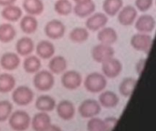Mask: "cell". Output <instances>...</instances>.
<instances>
[{"mask_svg":"<svg viewBox=\"0 0 156 131\" xmlns=\"http://www.w3.org/2000/svg\"><path fill=\"white\" fill-rule=\"evenodd\" d=\"M107 86V79L103 74L92 72L84 79V87L90 93H100Z\"/></svg>","mask_w":156,"mask_h":131,"instance_id":"6da1fadb","label":"cell"},{"mask_svg":"<svg viewBox=\"0 0 156 131\" xmlns=\"http://www.w3.org/2000/svg\"><path fill=\"white\" fill-rule=\"evenodd\" d=\"M8 123L12 129L16 131H23L28 129L31 123L30 116L24 110H16L8 118Z\"/></svg>","mask_w":156,"mask_h":131,"instance_id":"7a4b0ae2","label":"cell"},{"mask_svg":"<svg viewBox=\"0 0 156 131\" xmlns=\"http://www.w3.org/2000/svg\"><path fill=\"white\" fill-rule=\"evenodd\" d=\"M33 84L34 87L39 91H48L55 84L54 75L48 70H38L37 73H35Z\"/></svg>","mask_w":156,"mask_h":131,"instance_id":"3957f363","label":"cell"},{"mask_svg":"<svg viewBox=\"0 0 156 131\" xmlns=\"http://www.w3.org/2000/svg\"><path fill=\"white\" fill-rule=\"evenodd\" d=\"M153 37L148 33H137L131 38V46L137 51H143L145 54H149L152 45Z\"/></svg>","mask_w":156,"mask_h":131,"instance_id":"277c9868","label":"cell"},{"mask_svg":"<svg viewBox=\"0 0 156 131\" xmlns=\"http://www.w3.org/2000/svg\"><path fill=\"white\" fill-rule=\"evenodd\" d=\"M12 99L18 106H27L34 99V92L27 86H19L14 88Z\"/></svg>","mask_w":156,"mask_h":131,"instance_id":"5b68a950","label":"cell"},{"mask_svg":"<svg viewBox=\"0 0 156 131\" xmlns=\"http://www.w3.org/2000/svg\"><path fill=\"white\" fill-rule=\"evenodd\" d=\"M79 113L84 119H90L98 116L101 111V106L95 99H86L79 107Z\"/></svg>","mask_w":156,"mask_h":131,"instance_id":"8992f818","label":"cell"},{"mask_svg":"<svg viewBox=\"0 0 156 131\" xmlns=\"http://www.w3.org/2000/svg\"><path fill=\"white\" fill-rule=\"evenodd\" d=\"M101 70L106 78H115L121 74L122 70V65L119 59L112 57L101 63Z\"/></svg>","mask_w":156,"mask_h":131,"instance_id":"52a82bcc","label":"cell"},{"mask_svg":"<svg viewBox=\"0 0 156 131\" xmlns=\"http://www.w3.org/2000/svg\"><path fill=\"white\" fill-rule=\"evenodd\" d=\"M62 86L69 90L77 89L82 84V76L80 73L75 70L64 71L61 78Z\"/></svg>","mask_w":156,"mask_h":131,"instance_id":"ba28073f","label":"cell"},{"mask_svg":"<svg viewBox=\"0 0 156 131\" xmlns=\"http://www.w3.org/2000/svg\"><path fill=\"white\" fill-rule=\"evenodd\" d=\"M44 31L48 37L51 39H59L63 37L66 32V27L60 20L53 19L46 24Z\"/></svg>","mask_w":156,"mask_h":131,"instance_id":"9c48e42d","label":"cell"},{"mask_svg":"<svg viewBox=\"0 0 156 131\" xmlns=\"http://www.w3.org/2000/svg\"><path fill=\"white\" fill-rule=\"evenodd\" d=\"M114 56V49L110 45L98 44L93 47L91 50V57L93 60L97 63H102L103 61L112 57Z\"/></svg>","mask_w":156,"mask_h":131,"instance_id":"30bf717a","label":"cell"},{"mask_svg":"<svg viewBox=\"0 0 156 131\" xmlns=\"http://www.w3.org/2000/svg\"><path fill=\"white\" fill-rule=\"evenodd\" d=\"M118 21L122 26H131L137 17V10L134 6L128 5L122 6L118 12Z\"/></svg>","mask_w":156,"mask_h":131,"instance_id":"8fae6325","label":"cell"},{"mask_svg":"<svg viewBox=\"0 0 156 131\" xmlns=\"http://www.w3.org/2000/svg\"><path fill=\"white\" fill-rule=\"evenodd\" d=\"M108 23V16L104 13H92L86 20V28L91 31H98Z\"/></svg>","mask_w":156,"mask_h":131,"instance_id":"7c38bea8","label":"cell"},{"mask_svg":"<svg viewBox=\"0 0 156 131\" xmlns=\"http://www.w3.org/2000/svg\"><path fill=\"white\" fill-rule=\"evenodd\" d=\"M135 29L141 33H151L155 27V19L153 16L144 14L135 19Z\"/></svg>","mask_w":156,"mask_h":131,"instance_id":"4fadbf2b","label":"cell"},{"mask_svg":"<svg viewBox=\"0 0 156 131\" xmlns=\"http://www.w3.org/2000/svg\"><path fill=\"white\" fill-rule=\"evenodd\" d=\"M58 116L64 120H70L74 118L76 109L74 104L69 100H62L56 106Z\"/></svg>","mask_w":156,"mask_h":131,"instance_id":"5bb4252c","label":"cell"},{"mask_svg":"<svg viewBox=\"0 0 156 131\" xmlns=\"http://www.w3.org/2000/svg\"><path fill=\"white\" fill-rule=\"evenodd\" d=\"M30 124L35 131H48V127L51 125V119L47 112L41 111L33 117Z\"/></svg>","mask_w":156,"mask_h":131,"instance_id":"9a60e30c","label":"cell"},{"mask_svg":"<svg viewBox=\"0 0 156 131\" xmlns=\"http://www.w3.org/2000/svg\"><path fill=\"white\" fill-rule=\"evenodd\" d=\"M20 64V58L17 53L14 52H6L2 55L0 58V66L8 71L15 70L18 67Z\"/></svg>","mask_w":156,"mask_h":131,"instance_id":"2e32d148","label":"cell"},{"mask_svg":"<svg viewBox=\"0 0 156 131\" xmlns=\"http://www.w3.org/2000/svg\"><path fill=\"white\" fill-rule=\"evenodd\" d=\"M97 39L100 41V43L101 44H105V45H110L112 46V44H114L117 39H118V34L116 32V30L112 27H102L99 30L98 32V36H97Z\"/></svg>","mask_w":156,"mask_h":131,"instance_id":"e0dca14e","label":"cell"},{"mask_svg":"<svg viewBox=\"0 0 156 131\" xmlns=\"http://www.w3.org/2000/svg\"><path fill=\"white\" fill-rule=\"evenodd\" d=\"M34 41L28 36H23L19 38L16 44V50L19 56L27 57L34 51Z\"/></svg>","mask_w":156,"mask_h":131,"instance_id":"ac0fdd59","label":"cell"},{"mask_svg":"<svg viewBox=\"0 0 156 131\" xmlns=\"http://www.w3.org/2000/svg\"><path fill=\"white\" fill-rule=\"evenodd\" d=\"M120 101V98L118 95L112 91L107 90V91H101V95L99 96V103L101 107H104L106 109H112L115 108Z\"/></svg>","mask_w":156,"mask_h":131,"instance_id":"d6986e66","label":"cell"},{"mask_svg":"<svg viewBox=\"0 0 156 131\" xmlns=\"http://www.w3.org/2000/svg\"><path fill=\"white\" fill-rule=\"evenodd\" d=\"M22 15H23L22 9L19 6L15 5L14 4L4 6L3 10L1 11L2 17L9 22H16L21 18Z\"/></svg>","mask_w":156,"mask_h":131,"instance_id":"ffe728a7","label":"cell"},{"mask_svg":"<svg viewBox=\"0 0 156 131\" xmlns=\"http://www.w3.org/2000/svg\"><path fill=\"white\" fill-rule=\"evenodd\" d=\"M37 55L43 59H49L55 54V47L54 45L48 40L40 41L36 47Z\"/></svg>","mask_w":156,"mask_h":131,"instance_id":"44dd1931","label":"cell"},{"mask_svg":"<svg viewBox=\"0 0 156 131\" xmlns=\"http://www.w3.org/2000/svg\"><path fill=\"white\" fill-rule=\"evenodd\" d=\"M95 9H96L95 3L92 0H90L88 2L76 4V5L73 7L72 10L77 16L83 18V17H87V16H90L92 13H94Z\"/></svg>","mask_w":156,"mask_h":131,"instance_id":"7402d4cb","label":"cell"},{"mask_svg":"<svg viewBox=\"0 0 156 131\" xmlns=\"http://www.w3.org/2000/svg\"><path fill=\"white\" fill-rule=\"evenodd\" d=\"M35 106L39 111L49 112L56 108V100L48 95H41L36 99Z\"/></svg>","mask_w":156,"mask_h":131,"instance_id":"603a6c76","label":"cell"},{"mask_svg":"<svg viewBox=\"0 0 156 131\" xmlns=\"http://www.w3.org/2000/svg\"><path fill=\"white\" fill-rule=\"evenodd\" d=\"M68 67L67 59L62 56L52 57L48 63V68L52 74H61L63 73Z\"/></svg>","mask_w":156,"mask_h":131,"instance_id":"cb8c5ba5","label":"cell"},{"mask_svg":"<svg viewBox=\"0 0 156 131\" xmlns=\"http://www.w3.org/2000/svg\"><path fill=\"white\" fill-rule=\"evenodd\" d=\"M37 26H38V22L35 17V16H31L27 14L25 16H23L20 20V28L25 34L27 35L33 34L34 32L37 31Z\"/></svg>","mask_w":156,"mask_h":131,"instance_id":"d4e9b609","label":"cell"},{"mask_svg":"<svg viewBox=\"0 0 156 131\" xmlns=\"http://www.w3.org/2000/svg\"><path fill=\"white\" fill-rule=\"evenodd\" d=\"M22 6L26 13L31 16H39L44 11L42 0H24Z\"/></svg>","mask_w":156,"mask_h":131,"instance_id":"484cf974","label":"cell"},{"mask_svg":"<svg viewBox=\"0 0 156 131\" xmlns=\"http://www.w3.org/2000/svg\"><path fill=\"white\" fill-rule=\"evenodd\" d=\"M137 85V79L133 78H125L119 85V92L122 97L129 98L133 94Z\"/></svg>","mask_w":156,"mask_h":131,"instance_id":"4316f807","label":"cell"},{"mask_svg":"<svg viewBox=\"0 0 156 131\" xmlns=\"http://www.w3.org/2000/svg\"><path fill=\"white\" fill-rule=\"evenodd\" d=\"M23 67L27 73L35 74L40 69L41 61H40L39 57H37V56L28 55V56H27V57L25 58V60L23 62Z\"/></svg>","mask_w":156,"mask_h":131,"instance_id":"83f0119b","label":"cell"},{"mask_svg":"<svg viewBox=\"0 0 156 131\" xmlns=\"http://www.w3.org/2000/svg\"><path fill=\"white\" fill-rule=\"evenodd\" d=\"M16 35L15 27L9 23H3L0 25V41L8 43L12 41Z\"/></svg>","mask_w":156,"mask_h":131,"instance_id":"f1b7e54d","label":"cell"},{"mask_svg":"<svg viewBox=\"0 0 156 131\" xmlns=\"http://www.w3.org/2000/svg\"><path fill=\"white\" fill-rule=\"evenodd\" d=\"M122 6H123L122 0H104L102 3V8L105 14L111 16H116Z\"/></svg>","mask_w":156,"mask_h":131,"instance_id":"f546056e","label":"cell"},{"mask_svg":"<svg viewBox=\"0 0 156 131\" xmlns=\"http://www.w3.org/2000/svg\"><path fill=\"white\" fill-rule=\"evenodd\" d=\"M15 87L16 79L12 75L8 73L0 74V93H8L12 91Z\"/></svg>","mask_w":156,"mask_h":131,"instance_id":"4dcf8cb0","label":"cell"},{"mask_svg":"<svg viewBox=\"0 0 156 131\" xmlns=\"http://www.w3.org/2000/svg\"><path fill=\"white\" fill-rule=\"evenodd\" d=\"M89 36H90L89 30L85 27H80V26L74 27L69 33L70 40L72 42L78 43V44L85 42L89 38Z\"/></svg>","mask_w":156,"mask_h":131,"instance_id":"1f68e13d","label":"cell"},{"mask_svg":"<svg viewBox=\"0 0 156 131\" xmlns=\"http://www.w3.org/2000/svg\"><path fill=\"white\" fill-rule=\"evenodd\" d=\"M54 9L60 16H68L72 12L73 6L69 0H57L54 4Z\"/></svg>","mask_w":156,"mask_h":131,"instance_id":"d6a6232c","label":"cell"},{"mask_svg":"<svg viewBox=\"0 0 156 131\" xmlns=\"http://www.w3.org/2000/svg\"><path fill=\"white\" fill-rule=\"evenodd\" d=\"M13 106L8 100L0 101V122H5L8 119L12 113Z\"/></svg>","mask_w":156,"mask_h":131,"instance_id":"836d02e7","label":"cell"},{"mask_svg":"<svg viewBox=\"0 0 156 131\" xmlns=\"http://www.w3.org/2000/svg\"><path fill=\"white\" fill-rule=\"evenodd\" d=\"M87 129L89 131H104L103 119L96 116L90 118L87 124Z\"/></svg>","mask_w":156,"mask_h":131,"instance_id":"e575fe53","label":"cell"},{"mask_svg":"<svg viewBox=\"0 0 156 131\" xmlns=\"http://www.w3.org/2000/svg\"><path fill=\"white\" fill-rule=\"evenodd\" d=\"M154 4V0H135V6L142 12L149 10Z\"/></svg>","mask_w":156,"mask_h":131,"instance_id":"d590c367","label":"cell"},{"mask_svg":"<svg viewBox=\"0 0 156 131\" xmlns=\"http://www.w3.org/2000/svg\"><path fill=\"white\" fill-rule=\"evenodd\" d=\"M118 122V119L115 117H107L103 119L104 131H110L113 129Z\"/></svg>","mask_w":156,"mask_h":131,"instance_id":"8d00e7d4","label":"cell"},{"mask_svg":"<svg viewBox=\"0 0 156 131\" xmlns=\"http://www.w3.org/2000/svg\"><path fill=\"white\" fill-rule=\"evenodd\" d=\"M145 65H146V59H145V58H141V59H139V61L136 63V65H135V69H136V72H137V74H138L139 76H141V75L144 73Z\"/></svg>","mask_w":156,"mask_h":131,"instance_id":"74e56055","label":"cell"},{"mask_svg":"<svg viewBox=\"0 0 156 131\" xmlns=\"http://www.w3.org/2000/svg\"><path fill=\"white\" fill-rule=\"evenodd\" d=\"M16 0H0V5L2 6H6L9 5H13Z\"/></svg>","mask_w":156,"mask_h":131,"instance_id":"f35d334b","label":"cell"},{"mask_svg":"<svg viewBox=\"0 0 156 131\" xmlns=\"http://www.w3.org/2000/svg\"><path fill=\"white\" fill-rule=\"evenodd\" d=\"M52 130H57V131H59L61 130V129L60 128H58V127H57V126H53L52 124L48 127V131H52Z\"/></svg>","mask_w":156,"mask_h":131,"instance_id":"ab89813d","label":"cell"},{"mask_svg":"<svg viewBox=\"0 0 156 131\" xmlns=\"http://www.w3.org/2000/svg\"><path fill=\"white\" fill-rule=\"evenodd\" d=\"M88 1H90V0H74V2L76 4H78V3H83V2H88Z\"/></svg>","mask_w":156,"mask_h":131,"instance_id":"60d3db41","label":"cell"}]
</instances>
